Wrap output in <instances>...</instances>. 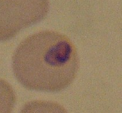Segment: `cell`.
Segmentation results:
<instances>
[{"mask_svg": "<svg viewBox=\"0 0 122 113\" xmlns=\"http://www.w3.org/2000/svg\"><path fill=\"white\" fill-rule=\"evenodd\" d=\"M15 76L26 88L55 92L73 81L79 68L77 50L66 35L54 31L33 34L13 56Z\"/></svg>", "mask_w": 122, "mask_h": 113, "instance_id": "cell-1", "label": "cell"}, {"mask_svg": "<svg viewBox=\"0 0 122 113\" xmlns=\"http://www.w3.org/2000/svg\"><path fill=\"white\" fill-rule=\"evenodd\" d=\"M49 0H0V41L40 22L49 10Z\"/></svg>", "mask_w": 122, "mask_h": 113, "instance_id": "cell-2", "label": "cell"}, {"mask_svg": "<svg viewBox=\"0 0 122 113\" xmlns=\"http://www.w3.org/2000/svg\"><path fill=\"white\" fill-rule=\"evenodd\" d=\"M20 113H68L59 103L45 100H33L24 106Z\"/></svg>", "mask_w": 122, "mask_h": 113, "instance_id": "cell-3", "label": "cell"}, {"mask_svg": "<svg viewBox=\"0 0 122 113\" xmlns=\"http://www.w3.org/2000/svg\"><path fill=\"white\" fill-rule=\"evenodd\" d=\"M15 100L12 87L6 81L0 79V113H12Z\"/></svg>", "mask_w": 122, "mask_h": 113, "instance_id": "cell-4", "label": "cell"}]
</instances>
